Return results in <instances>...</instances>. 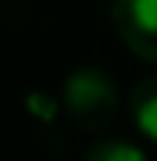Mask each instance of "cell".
Masks as SVG:
<instances>
[{"instance_id":"3957f363","label":"cell","mask_w":157,"mask_h":161,"mask_svg":"<svg viewBox=\"0 0 157 161\" xmlns=\"http://www.w3.org/2000/svg\"><path fill=\"white\" fill-rule=\"evenodd\" d=\"M128 115H132V125L139 129V136L157 143V75H143L128 90Z\"/></svg>"},{"instance_id":"277c9868","label":"cell","mask_w":157,"mask_h":161,"mask_svg":"<svg viewBox=\"0 0 157 161\" xmlns=\"http://www.w3.org/2000/svg\"><path fill=\"white\" fill-rule=\"evenodd\" d=\"M82 161H150L143 147L128 143V140H104V143H93L89 154Z\"/></svg>"},{"instance_id":"6da1fadb","label":"cell","mask_w":157,"mask_h":161,"mask_svg":"<svg viewBox=\"0 0 157 161\" xmlns=\"http://www.w3.org/2000/svg\"><path fill=\"white\" fill-rule=\"evenodd\" d=\"M61 100L68 108L71 122L79 129H89V132L107 129L118 115V86L97 64H79V68H71L64 75Z\"/></svg>"},{"instance_id":"7a4b0ae2","label":"cell","mask_w":157,"mask_h":161,"mask_svg":"<svg viewBox=\"0 0 157 161\" xmlns=\"http://www.w3.org/2000/svg\"><path fill=\"white\" fill-rule=\"evenodd\" d=\"M111 18L128 50L157 64V0H114Z\"/></svg>"}]
</instances>
